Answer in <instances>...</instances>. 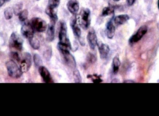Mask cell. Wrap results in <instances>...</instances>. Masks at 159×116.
I'll return each mask as SVG.
<instances>
[{"label":"cell","mask_w":159,"mask_h":116,"mask_svg":"<svg viewBox=\"0 0 159 116\" xmlns=\"http://www.w3.org/2000/svg\"><path fill=\"white\" fill-rule=\"evenodd\" d=\"M7 73L10 77L14 78H20L23 73L20 68L14 61L7 62L6 64Z\"/></svg>","instance_id":"cell-1"},{"label":"cell","mask_w":159,"mask_h":116,"mask_svg":"<svg viewBox=\"0 0 159 116\" xmlns=\"http://www.w3.org/2000/svg\"><path fill=\"white\" fill-rule=\"evenodd\" d=\"M91 12L88 8H82L80 14V25L84 30L89 27L91 23Z\"/></svg>","instance_id":"cell-2"},{"label":"cell","mask_w":159,"mask_h":116,"mask_svg":"<svg viewBox=\"0 0 159 116\" xmlns=\"http://www.w3.org/2000/svg\"><path fill=\"white\" fill-rule=\"evenodd\" d=\"M59 39L60 43L65 44L71 47L70 42L67 36V26L66 22L63 21H60Z\"/></svg>","instance_id":"cell-3"},{"label":"cell","mask_w":159,"mask_h":116,"mask_svg":"<svg viewBox=\"0 0 159 116\" xmlns=\"http://www.w3.org/2000/svg\"><path fill=\"white\" fill-rule=\"evenodd\" d=\"M23 40L19 34L16 32L12 33L9 40V45L10 47L20 50L23 47Z\"/></svg>","instance_id":"cell-4"},{"label":"cell","mask_w":159,"mask_h":116,"mask_svg":"<svg viewBox=\"0 0 159 116\" xmlns=\"http://www.w3.org/2000/svg\"><path fill=\"white\" fill-rule=\"evenodd\" d=\"M30 24L35 31L43 32L46 30L47 25L43 20L39 17H34L31 20Z\"/></svg>","instance_id":"cell-5"},{"label":"cell","mask_w":159,"mask_h":116,"mask_svg":"<svg viewBox=\"0 0 159 116\" xmlns=\"http://www.w3.org/2000/svg\"><path fill=\"white\" fill-rule=\"evenodd\" d=\"M20 68L23 72H26L30 69L32 64V56L30 53L25 52L22 55V59H20Z\"/></svg>","instance_id":"cell-6"},{"label":"cell","mask_w":159,"mask_h":116,"mask_svg":"<svg viewBox=\"0 0 159 116\" xmlns=\"http://www.w3.org/2000/svg\"><path fill=\"white\" fill-rule=\"evenodd\" d=\"M65 63L71 69H75L76 66V61L74 57L71 54L70 49L60 50Z\"/></svg>","instance_id":"cell-7"},{"label":"cell","mask_w":159,"mask_h":116,"mask_svg":"<svg viewBox=\"0 0 159 116\" xmlns=\"http://www.w3.org/2000/svg\"><path fill=\"white\" fill-rule=\"evenodd\" d=\"M21 33L25 38L30 39L34 36V30L30 22H25L21 26Z\"/></svg>","instance_id":"cell-8"},{"label":"cell","mask_w":159,"mask_h":116,"mask_svg":"<svg viewBox=\"0 0 159 116\" xmlns=\"http://www.w3.org/2000/svg\"><path fill=\"white\" fill-rule=\"evenodd\" d=\"M148 31V27L146 26H143L138 29L135 34L130 37L129 40L130 44H133L137 43L140 41L142 37L146 34Z\"/></svg>","instance_id":"cell-9"},{"label":"cell","mask_w":159,"mask_h":116,"mask_svg":"<svg viewBox=\"0 0 159 116\" xmlns=\"http://www.w3.org/2000/svg\"><path fill=\"white\" fill-rule=\"evenodd\" d=\"M78 17L76 15H74L71 18L70 21V25L72 29L74 34L77 38L80 39L81 37V31L78 24Z\"/></svg>","instance_id":"cell-10"},{"label":"cell","mask_w":159,"mask_h":116,"mask_svg":"<svg viewBox=\"0 0 159 116\" xmlns=\"http://www.w3.org/2000/svg\"><path fill=\"white\" fill-rule=\"evenodd\" d=\"M87 38L90 48L92 49H94L97 45L98 42L96 33L93 29H91L89 31Z\"/></svg>","instance_id":"cell-11"},{"label":"cell","mask_w":159,"mask_h":116,"mask_svg":"<svg viewBox=\"0 0 159 116\" xmlns=\"http://www.w3.org/2000/svg\"><path fill=\"white\" fill-rule=\"evenodd\" d=\"M39 72L44 82L47 83H53L54 81L51 77L49 71L46 67L43 66L39 67Z\"/></svg>","instance_id":"cell-12"},{"label":"cell","mask_w":159,"mask_h":116,"mask_svg":"<svg viewBox=\"0 0 159 116\" xmlns=\"http://www.w3.org/2000/svg\"><path fill=\"white\" fill-rule=\"evenodd\" d=\"M56 21L51 20L48 25L46 34V39L48 42H52L55 38V25Z\"/></svg>","instance_id":"cell-13"},{"label":"cell","mask_w":159,"mask_h":116,"mask_svg":"<svg viewBox=\"0 0 159 116\" xmlns=\"http://www.w3.org/2000/svg\"><path fill=\"white\" fill-rule=\"evenodd\" d=\"M67 8L73 15H76L79 10V3L77 0H69L67 4Z\"/></svg>","instance_id":"cell-14"},{"label":"cell","mask_w":159,"mask_h":116,"mask_svg":"<svg viewBox=\"0 0 159 116\" xmlns=\"http://www.w3.org/2000/svg\"><path fill=\"white\" fill-rule=\"evenodd\" d=\"M100 58L102 59H105L108 57L110 51L109 46L106 44L101 43L98 45Z\"/></svg>","instance_id":"cell-15"},{"label":"cell","mask_w":159,"mask_h":116,"mask_svg":"<svg viewBox=\"0 0 159 116\" xmlns=\"http://www.w3.org/2000/svg\"><path fill=\"white\" fill-rule=\"evenodd\" d=\"M116 28L113 24L112 20L109 21L106 25V34L107 38L112 39L115 35Z\"/></svg>","instance_id":"cell-16"},{"label":"cell","mask_w":159,"mask_h":116,"mask_svg":"<svg viewBox=\"0 0 159 116\" xmlns=\"http://www.w3.org/2000/svg\"><path fill=\"white\" fill-rule=\"evenodd\" d=\"M56 9L57 8H53L48 6L46 8L45 13L50 17L51 20H53L57 22V21L58 20V16Z\"/></svg>","instance_id":"cell-17"},{"label":"cell","mask_w":159,"mask_h":116,"mask_svg":"<svg viewBox=\"0 0 159 116\" xmlns=\"http://www.w3.org/2000/svg\"><path fill=\"white\" fill-rule=\"evenodd\" d=\"M129 19L128 15H121L117 16L114 19V22L117 25H122Z\"/></svg>","instance_id":"cell-18"},{"label":"cell","mask_w":159,"mask_h":116,"mask_svg":"<svg viewBox=\"0 0 159 116\" xmlns=\"http://www.w3.org/2000/svg\"><path fill=\"white\" fill-rule=\"evenodd\" d=\"M120 65V62L118 57H115L113 60V71L115 74L117 73Z\"/></svg>","instance_id":"cell-19"},{"label":"cell","mask_w":159,"mask_h":116,"mask_svg":"<svg viewBox=\"0 0 159 116\" xmlns=\"http://www.w3.org/2000/svg\"><path fill=\"white\" fill-rule=\"evenodd\" d=\"M115 8L112 6L105 7L102 11V16H107L114 14Z\"/></svg>","instance_id":"cell-20"},{"label":"cell","mask_w":159,"mask_h":116,"mask_svg":"<svg viewBox=\"0 0 159 116\" xmlns=\"http://www.w3.org/2000/svg\"><path fill=\"white\" fill-rule=\"evenodd\" d=\"M30 44L32 47L34 49H38L40 48V43L39 40L34 36L32 38L29 39Z\"/></svg>","instance_id":"cell-21"},{"label":"cell","mask_w":159,"mask_h":116,"mask_svg":"<svg viewBox=\"0 0 159 116\" xmlns=\"http://www.w3.org/2000/svg\"><path fill=\"white\" fill-rule=\"evenodd\" d=\"M22 7H23V4L21 2L17 3L16 4L14 5L13 6V11L16 16H17L19 15L20 12L22 11Z\"/></svg>","instance_id":"cell-22"},{"label":"cell","mask_w":159,"mask_h":116,"mask_svg":"<svg viewBox=\"0 0 159 116\" xmlns=\"http://www.w3.org/2000/svg\"><path fill=\"white\" fill-rule=\"evenodd\" d=\"M13 13H14V11H13V8L10 7H7L4 12V15L6 19H11L13 17Z\"/></svg>","instance_id":"cell-23"},{"label":"cell","mask_w":159,"mask_h":116,"mask_svg":"<svg viewBox=\"0 0 159 116\" xmlns=\"http://www.w3.org/2000/svg\"><path fill=\"white\" fill-rule=\"evenodd\" d=\"M101 77L100 76L97 75V74L89 75L87 76V78L90 79L94 83H99L102 82Z\"/></svg>","instance_id":"cell-24"},{"label":"cell","mask_w":159,"mask_h":116,"mask_svg":"<svg viewBox=\"0 0 159 116\" xmlns=\"http://www.w3.org/2000/svg\"><path fill=\"white\" fill-rule=\"evenodd\" d=\"M33 60L34 64L36 67H39L40 66H43V61H42L40 56L38 54H35L34 55Z\"/></svg>","instance_id":"cell-25"},{"label":"cell","mask_w":159,"mask_h":116,"mask_svg":"<svg viewBox=\"0 0 159 116\" xmlns=\"http://www.w3.org/2000/svg\"><path fill=\"white\" fill-rule=\"evenodd\" d=\"M52 49L51 47L48 46L46 50L44 52L43 57L48 61H49L52 57Z\"/></svg>","instance_id":"cell-26"},{"label":"cell","mask_w":159,"mask_h":116,"mask_svg":"<svg viewBox=\"0 0 159 116\" xmlns=\"http://www.w3.org/2000/svg\"><path fill=\"white\" fill-rule=\"evenodd\" d=\"M29 12L27 9L22 10L19 15V19L21 21H24L28 18Z\"/></svg>","instance_id":"cell-27"},{"label":"cell","mask_w":159,"mask_h":116,"mask_svg":"<svg viewBox=\"0 0 159 116\" xmlns=\"http://www.w3.org/2000/svg\"><path fill=\"white\" fill-rule=\"evenodd\" d=\"M74 79L75 82L76 83H80L82 82L81 76L78 70H75L73 72Z\"/></svg>","instance_id":"cell-28"},{"label":"cell","mask_w":159,"mask_h":116,"mask_svg":"<svg viewBox=\"0 0 159 116\" xmlns=\"http://www.w3.org/2000/svg\"><path fill=\"white\" fill-rule=\"evenodd\" d=\"M96 57L94 54L91 53H88L87 56V61L89 63L93 64L96 61Z\"/></svg>","instance_id":"cell-29"},{"label":"cell","mask_w":159,"mask_h":116,"mask_svg":"<svg viewBox=\"0 0 159 116\" xmlns=\"http://www.w3.org/2000/svg\"><path fill=\"white\" fill-rule=\"evenodd\" d=\"M61 0H49L48 6L53 8H57L60 3Z\"/></svg>","instance_id":"cell-30"},{"label":"cell","mask_w":159,"mask_h":116,"mask_svg":"<svg viewBox=\"0 0 159 116\" xmlns=\"http://www.w3.org/2000/svg\"><path fill=\"white\" fill-rule=\"evenodd\" d=\"M11 57L14 59L16 60L18 62H20V58L19 57V55L16 52H12L10 53Z\"/></svg>","instance_id":"cell-31"},{"label":"cell","mask_w":159,"mask_h":116,"mask_svg":"<svg viewBox=\"0 0 159 116\" xmlns=\"http://www.w3.org/2000/svg\"><path fill=\"white\" fill-rule=\"evenodd\" d=\"M135 1L136 0H126L127 4H128L129 6H132L134 4V3L135 2Z\"/></svg>","instance_id":"cell-32"},{"label":"cell","mask_w":159,"mask_h":116,"mask_svg":"<svg viewBox=\"0 0 159 116\" xmlns=\"http://www.w3.org/2000/svg\"><path fill=\"white\" fill-rule=\"evenodd\" d=\"M5 2V0H0V7H2L3 5Z\"/></svg>","instance_id":"cell-33"},{"label":"cell","mask_w":159,"mask_h":116,"mask_svg":"<svg viewBox=\"0 0 159 116\" xmlns=\"http://www.w3.org/2000/svg\"><path fill=\"white\" fill-rule=\"evenodd\" d=\"M124 83H134V81H132V80H126V81H124Z\"/></svg>","instance_id":"cell-34"},{"label":"cell","mask_w":159,"mask_h":116,"mask_svg":"<svg viewBox=\"0 0 159 116\" xmlns=\"http://www.w3.org/2000/svg\"><path fill=\"white\" fill-rule=\"evenodd\" d=\"M113 1H114V2H119V1H120V0H113Z\"/></svg>","instance_id":"cell-35"},{"label":"cell","mask_w":159,"mask_h":116,"mask_svg":"<svg viewBox=\"0 0 159 116\" xmlns=\"http://www.w3.org/2000/svg\"><path fill=\"white\" fill-rule=\"evenodd\" d=\"M158 8L159 9V0H158Z\"/></svg>","instance_id":"cell-36"},{"label":"cell","mask_w":159,"mask_h":116,"mask_svg":"<svg viewBox=\"0 0 159 116\" xmlns=\"http://www.w3.org/2000/svg\"><path fill=\"white\" fill-rule=\"evenodd\" d=\"M10 1H11V0H5L6 2H9Z\"/></svg>","instance_id":"cell-37"},{"label":"cell","mask_w":159,"mask_h":116,"mask_svg":"<svg viewBox=\"0 0 159 116\" xmlns=\"http://www.w3.org/2000/svg\"><path fill=\"white\" fill-rule=\"evenodd\" d=\"M36 1H40V0H36Z\"/></svg>","instance_id":"cell-38"},{"label":"cell","mask_w":159,"mask_h":116,"mask_svg":"<svg viewBox=\"0 0 159 116\" xmlns=\"http://www.w3.org/2000/svg\"><path fill=\"white\" fill-rule=\"evenodd\" d=\"M158 83H159V80H158Z\"/></svg>","instance_id":"cell-39"}]
</instances>
